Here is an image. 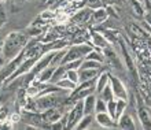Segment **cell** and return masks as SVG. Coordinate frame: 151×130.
Wrapping results in <instances>:
<instances>
[{
    "label": "cell",
    "instance_id": "obj_1",
    "mask_svg": "<svg viewBox=\"0 0 151 130\" xmlns=\"http://www.w3.org/2000/svg\"><path fill=\"white\" fill-rule=\"evenodd\" d=\"M28 43L29 37L26 34L19 32H11L6 37L3 45H1V54H0L1 59L6 62L12 60L24 51V48L26 47Z\"/></svg>",
    "mask_w": 151,
    "mask_h": 130
},
{
    "label": "cell",
    "instance_id": "obj_2",
    "mask_svg": "<svg viewBox=\"0 0 151 130\" xmlns=\"http://www.w3.org/2000/svg\"><path fill=\"white\" fill-rule=\"evenodd\" d=\"M93 49L92 44L88 43H81V44H76V45H69L68 51L63 56L62 64L72 62V60H77V59H85V56Z\"/></svg>",
    "mask_w": 151,
    "mask_h": 130
},
{
    "label": "cell",
    "instance_id": "obj_3",
    "mask_svg": "<svg viewBox=\"0 0 151 130\" xmlns=\"http://www.w3.org/2000/svg\"><path fill=\"white\" fill-rule=\"evenodd\" d=\"M84 115V100H77L68 111V129H76Z\"/></svg>",
    "mask_w": 151,
    "mask_h": 130
},
{
    "label": "cell",
    "instance_id": "obj_4",
    "mask_svg": "<svg viewBox=\"0 0 151 130\" xmlns=\"http://www.w3.org/2000/svg\"><path fill=\"white\" fill-rule=\"evenodd\" d=\"M22 122L28 123L33 129H40V127H50L45 121H44L41 112H37V111H30V110H25L24 114H22Z\"/></svg>",
    "mask_w": 151,
    "mask_h": 130
},
{
    "label": "cell",
    "instance_id": "obj_5",
    "mask_svg": "<svg viewBox=\"0 0 151 130\" xmlns=\"http://www.w3.org/2000/svg\"><path fill=\"white\" fill-rule=\"evenodd\" d=\"M95 121H96V123L99 125V127H104V129H114V127H118V122L113 118L111 115L109 114L107 111L95 114Z\"/></svg>",
    "mask_w": 151,
    "mask_h": 130
},
{
    "label": "cell",
    "instance_id": "obj_6",
    "mask_svg": "<svg viewBox=\"0 0 151 130\" xmlns=\"http://www.w3.org/2000/svg\"><path fill=\"white\" fill-rule=\"evenodd\" d=\"M110 86H111L113 92H114L115 99H124V100L128 99L127 88H125V85H124L122 81L118 77H114V75L110 77Z\"/></svg>",
    "mask_w": 151,
    "mask_h": 130
},
{
    "label": "cell",
    "instance_id": "obj_7",
    "mask_svg": "<svg viewBox=\"0 0 151 130\" xmlns=\"http://www.w3.org/2000/svg\"><path fill=\"white\" fill-rule=\"evenodd\" d=\"M41 115H43L44 121L50 125V127H51V125L54 122H56V121H59L62 116H63V111H60V107H54V108H50V110H45L41 112Z\"/></svg>",
    "mask_w": 151,
    "mask_h": 130
},
{
    "label": "cell",
    "instance_id": "obj_8",
    "mask_svg": "<svg viewBox=\"0 0 151 130\" xmlns=\"http://www.w3.org/2000/svg\"><path fill=\"white\" fill-rule=\"evenodd\" d=\"M89 43L92 44L93 48H99V49H104L106 47L111 45V43L106 39V36L102 34V33H98V32H93L89 37Z\"/></svg>",
    "mask_w": 151,
    "mask_h": 130
},
{
    "label": "cell",
    "instance_id": "obj_9",
    "mask_svg": "<svg viewBox=\"0 0 151 130\" xmlns=\"http://www.w3.org/2000/svg\"><path fill=\"white\" fill-rule=\"evenodd\" d=\"M110 77H111V74H110L109 71H100L99 73V75L96 77V81H95V93L96 95H99L100 92L110 84Z\"/></svg>",
    "mask_w": 151,
    "mask_h": 130
},
{
    "label": "cell",
    "instance_id": "obj_10",
    "mask_svg": "<svg viewBox=\"0 0 151 130\" xmlns=\"http://www.w3.org/2000/svg\"><path fill=\"white\" fill-rule=\"evenodd\" d=\"M92 12H93V10H91V8H88V7L80 10V11H77L74 14V16H73V22H74L76 25L85 24V22H88V21L92 18Z\"/></svg>",
    "mask_w": 151,
    "mask_h": 130
},
{
    "label": "cell",
    "instance_id": "obj_11",
    "mask_svg": "<svg viewBox=\"0 0 151 130\" xmlns=\"http://www.w3.org/2000/svg\"><path fill=\"white\" fill-rule=\"evenodd\" d=\"M137 119H133L132 115H129L128 112H124L118 119V127L121 129H137Z\"/></svg>",
    "mask_w": 151,
    "mask_h": 130
},
{
    "label": "cell",
    "instance_id": "obj_12",
    "mask_svg": "<svg viewBox=\"0 0 151 130\" xmlns=\"http://www.w3.org/2000/svg\"><path fill=\"white\" fill-rule=\"evenodd\" d=\"M96 99H98L96 93H91V95H88L85 99H83L84 100V114L85 115H95Z\"/></svg>",
    "mask_w": 151,
    "mask_h": 130
},
{
    "label": "cell",
    "instance_id": "obj_13",
    "mask_svg": "<svg viewBox=\"0 0 151 130\" xmlns=\"http://www.w3.org/2000/svg\"><path fill=\"white\" fill-rule=\"evenodd\" d=\"M137 116H139L140 125L143 129H151V116L150 112H148L144 107H139L137 108Z\"/></svg>",
    "mask_w": 151,
    "mask_h": 130
},
{
    "label": "cell",
    "instance_id": "obj_14",
    "mask_svg": "<svg viewBox=\"0 0 151 130\" xmlns=\"http://www.w3.org/2000/svg\"><path fill=\"white\" fill-rule=\"evenodd\" d=\"M99 71L100 70H96V69H80L78 70L80 82H85V81H89V79H95L96 77L99 75Z\"/></svg>",
    "mask_w": 151,
    "mask_h": 130
},
{
    "label": "cell",
    "instance_id": "obj_15",
    "mask_svg": "<svg viewBox=\"0 0 151 130\" xmlns=\"http://www.w3.org/2000/svg\"><path fill=\"white\" fill-rule=\"evenodd\" d=\"M55 69L56 67H54V66L45 67L44 70H41L39 74L36 75V81H39V82H41V84H50L51 77H52V74H54Z\"/></svg>",
    "mask_w": 151,
    "mask_h": 130
},
{
    "label": "cell",
    "instance_id": "obj_16",
    "mask_svg": "<svg viewBox=\"0 0 151 130\" xmlns=\"http://www.w3.org/2000/svg\"><path fill=\"white\" fill-rule=\"evenodd\" d=\"M107 18H109V12H107V10H104V8H96V10H93V12H92V19H93V22H95L96 25L103 24Z\"/></svg>",
    "mask_w": 151,
    "mask_h": 130
},
{
    "label": "cell",
    "instance_id": "obj_17",
    "mask_svg": "<svg viewBox=\"0 0 151 130\" xmlns=\"http://www.w3.org/2000/svg\"><path fill=\"white\" fill-rule=\"evenodd\" d=\"M66 73H68V69H66L63 64L58 66L55 69V71H54V74H52L50 84H54V85H55V84H58L60 79H63L65 77H66Z\"/></svg>",
    "mask_w": 151,
    "mask_h": 130
},
{
    "label": "cell",
    "instance_id": "obj_18",
    "mask_svg": "<svg viewBox=\"0 0 151 130\" xmlns=\"http://www.w3.org/2000/svg\"><path fill=\"white\" fill-rule=\"evenodd\" d=\"M93 121H95V115H84L83 118H81V121L77 123L76 129H77V130L89 129V127H92V125L95 123Z\"/></svg>",
    "mask_w": 151,
    "mask_h": 130
},
{
    "label": "cell",
    "instance_id": "obj_19",
    "mask_svg": "<svg viewBox=\"0 0 151 130\" xmlns=\"http://www.w3.org/2000/svg\"><path fill=\"white\" fill-rule=\"evenodd\" d=\"M55 85H56V86H59L60 89H63V91L70 92V93H72V92L74 91L76 88H77V85H78V84H74L73 81H70L68 77H65L63 79H60L59 82L55 84Z\"/></svg>",
    "mask_w": 151,
    "mask_h": 130
},
{
    "label": "cell",
    "instance_id": "obj_20",
    "mask_svg": "<svg viewBox=\"0 0 151 130\" xmlns=\"http://www.w3.org/2000/svg\"><path fill=\"white\" fill-rule=\"evenodd\" d=\"M127 107H128L127 100H124V99H117V106H115V119H117V122H118L119 116L125 112Z\"/></svg>",
    "mask_w": 151,
    "mask_h": 130
},
{
    "label": "cell",
    "instance_id": "obj_21",
    "mask_svg": "<svg viewBox=\"0 0 151 130\" xmlns=\"http://www.w3.org/2000/svg\"><path fill=\"white\" fill-rule=\"evenodd\" d=\"M100 99H103L106 103H109V101H111V100H115V96H114V92H113V89H111V86H110V84H109L107 86L104 88L103 91L100 92L99 95Z\"/></svg>",
    "mask_w": 151,
    "mask_h": 130
},
{
    "label": "cell",
    "instance_id": "obj_22",
    "mask_svg": "<svg viewBox=\"0 0 151 130\" xmlns=\"http://www.w3.org/2000/svg\"><path fill=\"white\" fill-rule=\"evenodd\" d=\"M102 67H103V63H100V62L91 60V59H84L81 69H96V70H102Z\"/></svg>",
    "mask_w": 151,
    "mask_h": 130
},
{
    "label": "cell",
    "instance_id": "obj_23",
    "mask_svg": "<svg viewBox=\"0 0 151 130\" xmlns=\"http://www.w3.org/2000/svg\"><path fill=\"white\" fill-rule=\"evenodd\" d=\"M84 59H77V60H72V62H68L65 63L63 66L68 69V70H80L81 66H83Z\"/></svg>",
    "mask_w": 151,
    "mask_h": 130
},
{
    "label": "cell",
    "instance_id": "obj_24",
    "mask_svg": "<svg viewBox=\"0 0 151 130\" xmlns=\"http://www.w3.org/2000/svg\"><path fill=\"white\" fill-rule=\"evenodd\" d=\"M107 111V103L104 101L103 99H100L98 96L96 99V107H95V114H99V112H104Z\"/></svg>",
    "mask_w": 151,
    "mask_h": 130
},
{
    "label": "cell",
    "instance_id": "obj_25",
    "mask_svg": "<svg viewBox=\"0 0 151 130\" xmlns=\"http://www.w3.org/2000/svg\"><path fill=\"white\" fill-rule=\"evenodd\" d=\"M66 77H68L70 81H73L74 84H78L80 82L78 70H68V73H66Z\"/></svg>",
    "mask_w": 151,
    "mask_h": 130
},
{
    "label": "cell",
    "instance_id": "obj_26",
    "mask_svg": "<svg viewBox=\"0 0 151 130\" xmlns=\"http://www.w3.org/2000/svg\"><path fill=\"white\" fill-rule=\"evenodd\" d=\"M115 106H117V100H111L107 103V112L115 119ZM117 121V119H115Z\"/></svg>",
    "mask_w": 151,
    "mask_h": 130
},
{
    "label": "cell",
    "instance_id": "obj_27",
    "mask_svg": "<svg viewBox=\"0 0 151 130\" xmlns=\"http://www.w3.org/2000/svg\"><path fill=\"white\" fill-rule=\"evenodd\" d=\"M144 18H146V22H147V24L151 26V11H148L147 14H146V16H144Z\"/></svg>",
    "mask_w": 151,
    "mask_h": 130
},
{
    "label": "cell",
    "instance_id": "obj_28",
    "mask_svg": "<svg viewBox=\"0 0 151 130\" xmlns=\"http://www.w3.org/2000/svg\"><path fill=\"white\" fill-rule=\"evenodd\" d=\"M58 1H60V0H48L47 4H48V6H55Z\"/></svg>",
    "mask_w": 151,
    "mask_h": 130
},
{
    "label": "cell",
    "instance_id": "obj_29",
    "mask_svg": "<svg viewBox=\"0 0 151 130\" xmlns=\"http://www.w3.org/2000/svg\"><path fill=\"white\" fill-rule=\"evenodd\" d=\"M4 24H6V21H4V18H0V29L4 26Z\"/></svg>",
    "mask_w": 151,
    "mask_h": 130
},
{
    "label": "cell",
    "instance_id": "obj_30",
    "mask_svg": "<svg viewBox=\"0 0 151 130\" xmlns=\"http://www.w3.org/2000/svg\"><path fill=\"white\" fill-rule=\"evenodd\" d=\"M47 1L48 0H41V3H44V4H47Z\"/></svg>",
    "mask_w": 151,
    "mask_h": 130
},
{
    "label": "cell",
    "instance_id": "obj_31",
    "mask_svg": "<svg viewBox=\"0 0 151 130\" xmlns=\"http://www.w3.org/2000/svg\"><path fill=\"white\" fill-rule=\"evenodd\" d=\"M70 1H73V0H70ZM74 1H78V0H74Z\"/></svg>",
    "mask_w": 151,
    "mask_h": 130
},
{
    "label": "cell",
    "instance_id": "obj_32",
    "mask_svg": "<svg viewBox=\"0 0 151 130\" xmlns=\"http://www.w3.org/2000/svg\"><path fill=\"white\" fill-rule=\"evenodd\" d=\"M0 1H4V0H0Z\"/></svg>",
    "mask_w": 151,
    "mask_h": 130
}]
</instances>
